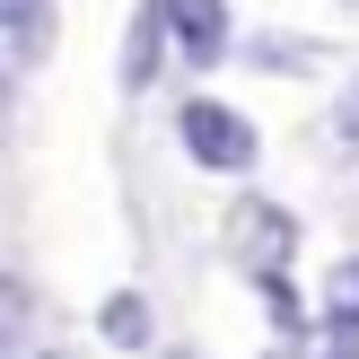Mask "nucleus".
I'll return each instance as SVG.
<instances>
[{"label":"nucleus","instance_id":"obj_11","mask_svg":"<svg viewBox=\"0 0 359 359\" xmlns=\"http://www.w3.org/2000/svg\"><path fill=\"white\" fill-rule=\"evenodd\" d=\"M167 359H193V351H167Z\"/></svg>","mask_w":359,"mask_h":359},{"label":"nucleus","instance_id":"obj_8","mask_svg":"<svg viewBox=\"0 0 359 359\" xmlns=\"http://www.w3.org/2000/svg\"><path fill=\"white\" fill-rule=\"evenodd\" d=\"M97 325L114 333V342H149V307H140L132 290H123V298H105V316H97Z\"/></svg>","mask_w":359,"mask_h":359},{"label":"nucleus","instance_id":"obj_1","mask_svg":"<svg viewBox=\"0 0 359 359\" xmlns=\"http://www.w3.org/2000/svg\"><path fill=\"white\" fill-rule=\"evenodd\" d=\"M175 140H184V158L210 167V175H255V158H263L255 123H245L237 105H219V97H184L175 105Z\"/></svg>","mask_w":359,"mask_h":359},{"label":"nucleus","instance_id":"obj_9","mask_svg":"<svg viewBox=\"0 0 359 359\" xmlns=\"http://www.w3.org/2000/svg\"><path fill=\"white\" fill-rule=\"evenodd\" d=\"M333 140H342V149H359V79L342 88V105H333Z\"/></svg>","mask_w":359,"mask_h":359},{"label":"nucleus","instance_id":"obj_3","mask_svg":"<svg viewBox=\"0 0 359 359\" xmlns=\"http://www.w3.org/2000/svg\"><path fill=\"white\" fill-rule=\"evenodd\" d=\"M158 35L175 44L184 70H210L237 35V18H228V0H158Z\"/></svg>","mask_w":359,"mask_h":359},{"label":"nucleus","instance_id":"obj_4","mask_svg":"<svg viewBox=\"0 0 359 359\" xmlns=\"http://www.w3.org/2000/svg\"><path fill=\"white\" fill-rule=\"evenodd\" d=\"M44 35H53V0H0V44L35 53Z\"/></svg>","mask_w":359,"mask_h":359},{"label":"nucleus","instance_id":"obj_2","mask_svg":"<svg viewBox=\"0 0 359 359\" xmlns=\"http://www.w3.org/2000/svg\"><path fill=\"white\" fill-rule=\"evenodd\" d=\"M228 255H237L245 280L290 272V255H298V219H290L280 202H263V193H245V202L228 210Z\"/></svg>","mask_w":359,"mask_h":359},{"label":"nucleus","instance_id":"obj_7","mask_svg":"<svg viewBox=\"0 0 359 359\" xmlns=\"http://www.w3.org/2000/svg\"><path fill=\"white\" fill-rule=\"evenodd\" d=\"M325 316H351V325H359V255H342L325 272Z\"/></svg>","mask_w":359,"mask_h":359},{"label":"nucleus","instance_id":"obj_5","mask_svg":"<svg viewBox=\"0 0 359 359\" xmlns=\"http://www.w3.org/2000/svg\"><path fill=\"white\" fill-rule=\"evenodd\" d=\"M27 325H35V298L18 290L9 272H0V351H18V342H27Z\"/></svg>","mask_w":359,"mask_h":359},{"label":"nucleus","instance_id":"obj_6","mask_svg":"<svg viewBox=\"0 0 359 359\" xmlns=\"http://www.w3.org/2000/svg\"><path fill=\"white\" fill-rule=\"evenodd\" d=\"M255 62H263V70H307V62H325V44H298V35H255Z\"/></svg>","mask_w":359,"mask_h":359},{"label":"nucleus","instance_id":"obj_10","mask_svg":"<svg viewBox=\"0 0 359 359\" xmlns=\"http://www.w3.org/2000/svg\"><path fill=\"white\" fill-rule=\"evenodd\" d=\"M0 105H9V79H0Z\"/></svg>","mask_w":359,"mask_h":359}]
</instances>
